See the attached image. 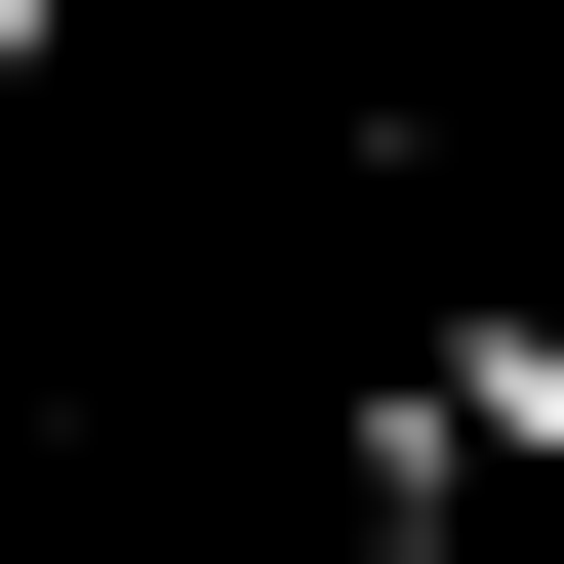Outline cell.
<instances>
[{
    "label": "cell",
    "instance_id": "obj_1",
    "mask_svg": "<svg viewBox=\"0 0 564 564\" xmlns=\"http://www.w3.org/2000/svg\"><path fill=\"white\" fill-rule=\"evenodd\" d=\"M364 564H444V484H403V524H364Z\"/></svg>",
    "mask_w": 564,
    "mask_h": 564
}]
</instances>
